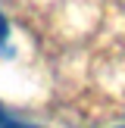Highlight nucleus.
<instances>
[{"label":"nucleus","mask_w":125,"mask_h":128,"mask_svg":"<svg viewBox=\"0 0 125 128\" xmlns=\"http://www.w3.org/2000/svg\"><path fill=\"white\" fill-rule=\"evenodd\" d=\"M0 128H34V125H25V122H16L12 116H6L3 106H0Z\"/></svg>","instance_id":"1"},{"label":"nucleus","mask_w":125,"mask_h":128,"mask_svg":"<svg viewBox=\"0 0 125 128\" xmlns=\"http://www.w3.org/2000/svg\"><path fill=\"white\" fill-rule=\"evenodd\" d=\"M6 38H10V25H6L3 12H0V53H10V50H6Z\"/></svg>","instance_id":"2"}]
</instances>
